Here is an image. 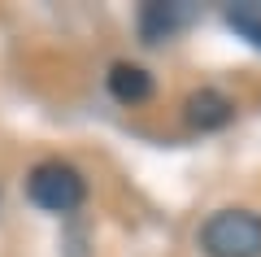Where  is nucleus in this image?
I'll use <instances>...</instances> for the list:
<instances>
[{
    "label": "nucleus",
    "mask_w": 261,
    "mask_h": 257,
    "mask_svg": "<svg viewBox=\"0 0 261 257\" xmlns=\"http://www.w3.org/2000/svg\"><path fill=\"white\" fill-rule=\"evenodd\" d=\"M200 244L209 257H257L261 253V218L248 209H222L205 222Z\"/></svg>",
    "instance_id": "f257e3e1"
},
{
    "label": "nucleus",
    "mask_w": 261,
    "mask_h": 257,
    "mask_svg": "<svg viewBox=\"0 0 261 257\" xmlns=\"http://www.w3.org/2000/svg\"><path fill=\"white\" fill-rule=\"evenodd\" d=\"M27 192H31V201H35L39 209H48V214H70V209H79V205H83L87 183H83V175H79L74 166H65V161H44V166H35V170H31Z\"/></svg>",
    "instance_id": "f03ea898"
},
{
    "label": "nucleus",
    "mask_w": 261,
    "mask_h": 257,
    "mask_svg": "<svg viewBox=\"0 0 261 257\" xmlns=\"http://www.w3.org/2000/svg\"><path fill=\"white\" fill-rule=\"evenodd\" d=\"M231 118H235V105L226 101L222 92H214V87L187 96V122H192L196 131H218V127H226Z\"/></svg>",
    "instance_id": "7ed1b4c3"
},
{
    "label": "nucleus",
    "mask_w": 261,
    "mask_h": 257,
    "mask_svg": "<svg viewBox=\"0 0 261 257\" xmlns=\"http://www.w3.org/2000/svg\"><path fill=\"white\" fill-rule=\"evenodd\" d=\"M187 22H192V9H187V5H144L140 35L148 39V44H157V39H170L174 31H183Z\"/></svg>",
    "instance_id": "20e7f679"
},
{
    "label": "nucleus",
    "mask_w": 261,
    "mask_h": 257,
    "mask_svg": "<svg viewBox=\"0 0 261 257\" xmlns=\"http://www.w3.org/2000/svg\"><path fill=\"white\" fill-rule=\"evenodd\" d=\"M109 92L118 96L122 105H140L152 96V74L140 70V65H130V61H118L109 70Z\"/></svg>",
    "instance_id": "39448f33"
},
{
    "label": "nucleus",
    "mask_w": 261,
    "mask_h": 257,
    "mask_svg": "<svg viewBox=\"0 0 261 257\" xmlns=\"http://www.w3.org/2000/svg\"><path fill=\"white\" fill-rule=\"evenodd\" d=\"M226 18H231V27L240 31V35H248L252 44L261 48V5H235Z\"/></svg>",
    "instance_id": "423d86ee"
}]
</instances>
